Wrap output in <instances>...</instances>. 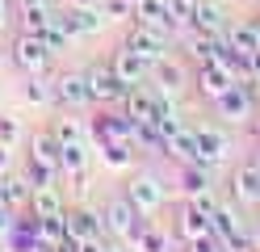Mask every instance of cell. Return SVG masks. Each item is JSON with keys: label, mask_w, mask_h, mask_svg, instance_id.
Wrapping results in <instances>:
<instances>
[{"label": "cell", "mask_w": 260, "mask_h": 252, "mask_svg": "<svg viewBox=\"0 0 260 252\" xmlns=\"http://www.w3.org/2000/svg\"><path fill=\"white\" fill-rule=\"evenodd\" d=\"M96 151H101L105 168H113V173H126L135 164V143L130 139H105V143H96Z\"/></svg>", "instance_id": "7402d4cb"}, {"label": "cell", "mask_w": 260, "mask_h": 252, "mask_svg": "<svg viewBox=\"0 0 260 252\" xmlns=\"http://www.w3.org/2000/svg\"><path fill=\"white\" fill-rule=\"evenodd\" d=\"M252 105H256V109H260V76H256V80H252Z\"/></svg>", "instance_id": "b9f144b4"}, {"label": "cell", "mask_w": 260, "mask_h": 252, "mask_svg": "<svg viewBox=\"0 0 260 252\" xmlns=\"http://www.w3.org/2000/svg\"><path fill=\"white\" fill-rule=\"evenodd\" d=\"M72 5H96V0H72Z\"/></svg>", "instance_id": "bcb514c9"}, {"label": "cell", "mask_w": 260, "mask_h": 252, "mask_svg": "<svg viewBox=\"0 0 260 252\" xmlns=\"http://www.w3.org/2000/svg\"><path fill=\"white\" fill-rule=\"evenodd\" d=\"M101 9L109 21H126V17H135V0H105Z\"/></svg>", "instance_id": "e575fe53"}, {"label": "cell", "mask_w": 260, "mask_h": 252, "mask_svg": "<svg viewBox=\"0 0 260 252\" xmlns=\"http://www.w3.org/2000/svg\"><path fill=\"white\" fill-rule=\"evenodd\" d=\"M101 252H126V240H118V235H105V240H101Z\"/></svg>", "instance_id": "74e56055"}, {"label": "cell", "mask_w": 260, "mask_h": 252, "mask_svg": "<svg viewBox=\"0 0 260 252\" xmlns=\"http://www.w3.org/2000/svg\"><path fill=\"white\" fill-rule=\"evenodd\" d=\"M9 17H13V13H9V5H5V0H0V34H5V25H9Z\"/></svg>", "instance_id": "60d3db41"}, {"label": "cell", "mask_w": 260, "mask_h": 252, "mask_svg": "<svg viewBox=\"0 0 260 252\" xmlns=\"http://www.w3.org/2000/svg\"><path fill=\"white\" fill-rule=\"evenodd\" d=\"M109 67H113V72H118V80L126 84V89H135V84H143V80L151 76V67L143 63V59H139V55H135V50H130L126 42H122L118 50H113V59H109Z\"/></svg>", "instance_id": "8fae6325"}, {"label": "cell", "mask_w": 260, "mask_h": 252, "mask_svg": "<svg viewBox=\"0 0 260 252\" xmlns=\"http://www.w3.org/2000/svg\"><path fill=\"white\" fill-rule=\"evenodd\" d=\"M226 151H231V139H226L222 130H214V126H198V164L214 168V164L226 160Z\"/></svg>", "instance_id": "5bb4252c"}, {"label": "cell", "mask_w": 260, "mask_h": 252, "mask_svg": "<svg viewBox=\"0 0 260 252\" xmlns=\"http://www.w3.org/2000/svg\"><path fill=\"white\" fill-rule=\"evenodd\" d=\"M122 114L130 118V122H155V89H147V84L126 89V97H122Z\"/></svg>", "instance_id": "9a60e30c"}, {"label": "cell", "mask_w": 260, "mask_h": 252, "mask_svg": "<svg viewBox=\"0 0 260 252\" xmlns=\"http://www.w3.org/2000/svg\"><path fill=\"white\" fill-rule=\"evenodd\" d=\"M63 21H68L72 30V38H80V34H96V30H105V9L101 5H72L68 13H63Z\"/></svg>", "instance_id": "4fadbf2b"}, {"label": "cell", "mask_w": 260, "mask_h": 252, "mask_svg": "<svg viewBox=\"0 0 260 252\" xmlns=\"http://www.w3.org/2000/svg\"><path fill=\"white\" fill-rule=\"evenodd\" d=\"M126 198L135 202V210H139L143 218H151L159 206H164V185H159L151 173H139V177H130V185H126Z\"/></svg>", "instance_id": "5b68a950"}, {"label": "cell", "mask_w": 260, "mask_h": 252, "mask_svg": "<svg viewBox=\"0 0 260 252\" xmlns=\"http://www.w3.org/2000/svg\"><path fill=\"white\" fill-rule=\"evenodd\" d=\"M59 139H55V130H38L34 139H29V156L34 160H46V164H55L59 168Z\"/></svg>", "instance_id": "83f0119b"}, {"label": "cell", "mask_w": 260, "mask_h": 252, "mask_svg": "<svg viewBox=\"0 0 260 252\" xmlns=\"http://www.w3.org/2000/svg\"><path fill=\"white\" fill-rule=\"evenodd\" d=\"M206 231H210V218H206L202 210H193L189 202H185L181 214H176V235L189 244V240H198V235H206Z\"/></svg>", "instance_id": "d4e9b609"}, {"label": "cell", "mask_w": 260, "mask_h": 252, "mask_svg": "<svg viewBox=\"0 0 260 252\" xmlns=\"http://www.w3.org/2000/svg\"><path fill=\"white\" fill-rule=\"evenodd\" d=\"M29 189H34V185H29V177H5V189H0V198H5L9 206L17 210V206H29Z\"/></svg>", "instance_id": "f546056e"}, {"label": "cell", "mask_w": 260, "mask_h": 252, "mask_svg": "<svg viewBox=\"0 0 260 252\" xmlns=\"http://www.w3.org/2000/svg\"><path fill=\"white\" fill-rule=\"evenodd\" d=\"M51 55L55 50L42 42V34H21V38L13 42V63H17L25 76H42L46 67H51Z\"/></svg>", "instance_id": "6da1fadb"}, {"label": "cell", "mask_w": 260, "mask_h": 252, "mask_svg": "<svg viewBox=\"0 0 260 252\" xmlns=\"http://www.w3.org/2000/svg\"><path fill=\"white\" fill-rule=\"evenodd\" d=\"M252 252H260V227H252Z\"/></svg>", "instance_id": "7bdbcfd3"}, {"label": "cell", "mask_w": 260, "mask_h": 252, "mask_svg": "<svg viewBox=\"0 0 260 252\" xmlns=\"http://www.w3.org/2000/svg\"><path fill=\"white\" fill-rule=\"evenodd\" d=\"M25 101H34V105H51L55 101V84H46V72L25 80Z\"/></svg>", "instance_id": "4dcf8cb0"}, {"label": "cell", "mask_w": 260, "mask_h": 252, "mask_svg": "<svg viewBox=\"0 0 260 252\" xmlns=\"http://www.w3.org/2000/svg\"><path fill=\"white\" fill-rule=\"evenodd\" d=\"M63 210L68 206H63V198H59V185H34V189H29V214L34 218H55Z\"/></svg>", "instance_id": "ac0fdd59"}, {"label": "cell", "mask_w": 260, "mask_h": 252, "mask_svg": "<svg viewBox=\"0 0 260 252\" xmlns=\"http://www.w3.org/2000/svg\"><path fill=\"white\" fill-rule=\"evenodd\" d=\"M151 84H155L159 93H172V97H176V93L185 89V67L176 63L172 55H168V59H159V63L151 67Z\"/></svg>", "instance_id": "ffe728a7"}, {"label": "cell", "mask_w": 260, "mask_h": 252, "mask_svg": "<svg viewBox=\"0 0 260 252\" xmlns=\"http://www.w3.org/2000/svg\"><path fill=\"white\" fill-rule=\"evenodd\" d=\"M101 218H105V231L118 235V240H130V235L143 227V214L135 210V202H130L126 193H122V198H109L105 210H101Z\"/></svg>", "instance_id": "7a4b0ae2"}, {"label": "cell", "mask_w": 260, "mask_h": 252, "mask_svg": "<svg viewBox=\"0 0 260 252\" xmlns=\"http://www.w3.org/2000/svg\"><path fill=\"white\" fill-rule=\"evenodd\" d=\"M164 156H172L176 164H198V126H181L164 143Z\"/></svg>", "instance_id": "d6986e66"}, {"label": "cell", "mask_w": 260, "mask_h": 252, "mask_svg": "<svg viewBox=\"0 0 260 252\" xmlns=\"http://www.w3.org/2000/svg\"><path fill=\"white\" fill-rule=\"evenodd\" d=\"M63 218H68V235L72 240H105V218L96 214V210H63Z\"/></svg>", "instance_id": "7c38bea8"}, {"label": "cell", "mask_w": 260, "mask_h": 252, "mask_svg": "<svg viewBox=\"0 0 260 252\" xmlns=\"http://www.w3.org/2000/svg\"><path fill=\"white\" fill-rule=\"evenodd\" d=\"M135 25H147V30H172V17H168V0H135Z\"/></svg>", "instance_id": "2e32d148"}, {"label": "cell", "mask_w": 260, "mask_h": 252, "mask_svg": "<svg viewBox=\"0 0 260 252\" xmlns=\"http://www.w3.org/2000/svg\"><path fill=\"white\" fill-rule=\"evenodd\" d=\"M0 143H5V147H17L21 143V122L13 114H0Z\"/></svg>", "instance_id": "836d02e7"}, {"label": "cell", "mask_w": 260, "mask_h": 252, "mask_svg": "<svg viewBox=\"0 0 260 252\" xmlns=\"http://www.w3.org/2000/svg\"><path fill=\"white\" fill-rule=\"evenodd\" d=\"M25 177H29V185H59V168H55V164H46V160H34V156H29Z\"/></svg>", "instance_id": "1f68e13d"}, {"label": "cell", "mask_w": 260, "mask_h": 252, "mask_svg": "<svg viewBox=\"0 0 260 252\" xmlns=\"http://www.w3.org/2000/svg\"><path fill=\"white\" fill-rule=\"evenodd\" d=\"M88 93H92V105H122V97H126V84L118 80V72H113L109 63H96L88 67Z\"/></svg>", "instance_id": "3957f363"}, {"label": "cell", "mask_w": 260, "mask_h": 252, "mask_svg": "<svg viewBox=\"0 0 260 252\" xmlns=\"http://www.w3.org/2000/svg\"><path fill=\"white\" fill-rule=\"evenodd\" d=\"M235 84V76L226 72L222 63H198V76H193V89H198V97L202 101H210V105H214V101L226 93Z\"/></svg>", "instance_id": "ba28073f"}, {"label": "cell", "mask_w": 260, "mask_h": 252, "mask_svg": "<svg viewBox=\"0 0 260 252\" xmlns=\"http://www.w3.org/2000/svg\"><path fill=\"white\" fill-rule=\"evenodd\" d=\"M252 84H231L218 101H214V114L222 118V122H248L252 118Z\"/></svg>", "instance_id": "52a82bcc"}, {"label": "cell", "mask_w": 260, "mask_h": 252, "mask_svg": "<svg viewBox=\"0 0 260 252\" xmlns=\"http://www.w3.org/2000/svg\"><path fill=\"white\" fill-rule=\"evenodd\" d=\"M76 252H101V240H76Z\"/></svg>", "instance_id": "f35d334b"}, {"label": "cell", "mask_w": 260, "mask_h": 252, "mask_svg": "<svg viewBox=\"0 0 260 252\" xmlns=\"http://www.w3.org/2000/svg\"><path fill=\"white\" fill-rule=\"evenodd\" d=\"M17 17H21L25 34H42V25H46V17H51V9H46V0H17Z\"/></svg>", "instance_id": "484cf974"}, {"label": "cell", "mask_w": 260, "mask_h": 252, "mask_svg": "<svg viewBox=\"0 0 260 252\" xmlns=\"http://www.w3.org/2000/svg\"><path fill=\"white\" fill-rule=\"evenodd\" d=\"M42 42L51 46V50H68V42H72V30H68V21L63 17H46V25H42Z\"/></svg>", "instance_id": "f1b7e54d"}, {"label": "cell", "mask_w": 260, "mask_h": 252, "mask_svg": "<svg viewBox=\"0 0 260 252\" xmlns=\"http://www.w3.org/2000/svg\"><path fill=\"white\" fill-rule=\"evenodd\" d=\"M126 244H135L139 252H172V235H168V231H159L151 218H143V227L130 235Z\"/></svg>", "instance_id": "44dd1931"}, {"label": "cell", "mask_w": 260, "mask_h": 252, "mask_svg": "<svg viewBox=\"0 0 260 252\" xmlns=\"http://www.w3.org/2000/svg\"><path fill=\"white\" fill-rule=\"evenodd\" d=\"M55 139L59 143H88L92 147V130H88V122L84 118H72V114H63V118H55Z\"/></svg>", "instance_id": "603a6c76"}, {"label": "cell", "mask_w": 260, "mask_h": 252, "mask_svg": "<svg viewBox=\"0 0 260 252\" xmlns=\"http://www.w3.org/2000/svg\"><path fill=\"white\" fill-rule=\"evenodd\" d=\"M9 160H13V147L0 143V173H9Z\"/></svg>", "instance_id": "ab89813d"}, {"label": "cell", "mask_w": 260, "mask_h": 252, "mask_svg": "<svg viewBox=\"0 0 260 252\" xmlns=\"http://www.w3.org/2000/svg\"><path fill=\"white\" fill-rule=\"evenodd\" d=\"M210 189V168L206 164H181V193L193 198V193H206Z\"/></svg>", "instance_id": "4316f807"}, {"label": "cell", "mask_w": 260, "mask_h": 252, "mask_svg": "<svg viewBox=\"0 0 260 252\" xmlns=\"http://www.w3.org/2000/svg\"><path fill=\"white\" fill-rule=\"evenodd\" d=\"M193 9H198V0H168L172 30H189V21H193Z\"/></svg>", "instance_id": "d6a6232c"}, {"label": "cell", "mask_w": 260, "mask_h": 252, "mask_svg": "<svg viewBox=\"0 0 260 252\" xmlns=\"http://www.w3.org/2000/svg\"><path fill=\"white\" fill-rule=\"evenodd\" d=\"M13 227H17V210H13L9 202L0 198V244L9 240V231H13Z\"/></svg>", "instance_id": "d590c367"}, {"label": "cell", "mask_w": 260, "mask_h": 252, "mask_svg": "<svg viewBox=\"0 0 260 252\" xmlns=\"http://www.w3.org/2000/svg\"><path fill=\"white\" fill-rule=\"evenodd\" d=\"M185 202H189V206H193V210H202L206 218H210V214H214V206H218V198H214V193H210V189H206V193H193V198H185Z\"/></svg>", "instance_id": "8d00e7d4"}, {"label": "cell", "mask_w": 260, "mask_h": 252, "mask_svg": "<svg viewBox=\"0 0 260 252\" xmlns=\"http://www.w3.org/2000/svg\"><path fill=\"white\" fill-rule=\"evenodd\" d=\"M252 134H256V143H260V118H256V122H252Z\"/></svg>", "instance_id": "ee69618b"}, {"label": "cell", "mask_w": 260, "mask_h": 252, "mask_svg": "<svg viewBox=\"0 0 260 252\" xmlns=\"http://www.w3.org/2000/svg\"><path fill=\"white\" fill-rule=\"evenodd\" d=\"M59 177H72L76 189L88 185V143H63L59 147Z\"/></svg>", "instance_id": "30bf717a"}, {"label": "cell", "mask_w": 260, "mask_h": 252, "mask_svg": "<svg viewBox=\"0 0 260 252\" xmlns=\"http://www.w3.org/2000/svg\"><path fill=\"white\" fill-rule=\"evenodd\" d=\"M126 46L135 50V55L147 63V67H155L159 59H168V34L164 30H147V25H135L126 34Z\"/></svg>", "instance_id": "277c9868"}, {"label": "cell", "mask_w": 260, "mask_h": 252, "mask_svg": "<svg viewBox=\"0 0 260 252\" xmlns=\"http://www.w3.org/2000/svg\"><path fill=\"white\" fill-rule=\"evenodd\" d=\"M252 160H256V168H260V143H256V156H252Z\"/></svg>", "instance_id": "f6af8a7d"}, {"label": "cell", "mask_w": 260, "mask_h": 252, "mask_svg": "<svg viewBox=\"0 0 260 252\" xmlns=\"http://www.w3.org/2000/svg\"><path fill=\"white\" fill-rule=\"evenodd\" d=\"M222 38H226V46H231L235 55H252L256 50V25L252 21H226Z\"/></svg>", "instance_id": "cb8c5ba5"}, {"label": "cell", "mask_w": 260, "mask_h": 252, "mask_svg": "<svg viewBox=\"0 0 260 252\" xmlns=\"http://www.w3.org/2000/svg\"><path fill=\"white\" fill-rule=\"evenodd\" d=\"M231 202L235 206H260V168H256V160H248V164H239L235 173H231Z\"/></svg>", "instance_id": "9c48e42d"}, {"label": "cell", "mask_w": 260, "mask_h": 252, "mask_svg": "<svg viewBox=\"0 0 260 252\" xmlns=\"http://www.w3.org/2000/svg\"><path fill=\"white\" fill-rule=\"evenodd\" d=\"M55 105H63V109H84V105H92L88 76H84V72H63V76H55Z\"/></svg>", "instance_id": "8992f818"}, {"label": "cell", "mask_w": 260, "mask_h": 252, "mask_svg": "<svg viewBox=\"0 0 260 252\" xmlns=\"http://www.w3.org/2000/svg\"><path fill=\"white\" fill-rule=\"evenodd\" d=\"M189 30H198V34H222L226 30V9L218 5V0H198Z\"/></svg>", "instance_id": "e0dca14e"}]
</instances>
